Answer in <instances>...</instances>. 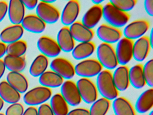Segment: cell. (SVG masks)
<instances>
[{
  "label": "cell",
  "mask_w": 153,
  "mask_h": 115,
  "mask_svg": "<svg viewBox=\"0 0 153 115\" xmlns=\"http://www.w3.org/2000/svg\"><path fill=\"white\" fill-rule=\"evenodd\" d=\"M103 67L94 59H85L78 63L75 66L76 74L81 78H89L98 75Z\"/></svg>",
  "instance_id": "cell-5"
},
{
  "label": "cell",
  "mask_w": 153,
  "mask_h": 115,
  "mask_svg": "<svg viewBox=\"0 0 153 115\" xmlns=\"http://www.w3.org/2000/svg\"><path fill=\"white\" fill-rule=\"evenodd\" d=\"M80 10L79 1L76 0L69 1L64 6L61 14V22L68 27L76 21Z\"/></svg>",
  "instance_id": "cell-14"
},
{
  "label": "cell",
  "mask_w": 153,
  "mask_h": 115,
  "mask_svg": "<svg viewBox=\"0 0 153 115\" xmlns=\"http://www.w3.org/2000/svg\"><path fill=\"white\" fill-rule=\"evenodd\" d=\"M97 35L103 43L112 44L118 42L122 37V32L118 28L102 24L97 30Z\"/></svg>",
  "instance_id": "cell-12"
},
{
  "label": "cell",
  "mask_w": 153,
  "mask_h": 115,
  "mask_svg": "<svg viewBox=\"0 0 153 115\" xmlns=\"http://www.w3.org/2000/svg\"><path fill=\"white\" fill-rule=\"evenodd\" d=\"M6 68L10 72H21L26 66V61L24 56L18 57L7 55L4 58Z\"/></svg>",
  "instance_id": "cell-30"
},
{
  "label": "cell",
  "mask_w": 153,
  "mask_h": 115,
  "mask_svg": "<svg viewBox=\"0 0 153 115\" xmlns=\"http://www.w3.org/2000/svg\"><path fill=\"white\" fill-rule=\"evenodd\" d=\"M97 60L106 70L115 69L119 65L115 49L111 44L102 43L97 49Z\"/></svg>",
  "instance_id": "cell-3"
},
{
  "label": "cell",
  "mask_w": 153,
  "mask_h": 115,
  "mask_svg": "<svg viewBox=\"0 0 153 115\" xmlns=\"http://www.w3.org/2000/svg\"><path fill=\"white\" fill-rule=\"evenodd\" d=\"M76 84L84 102L92 104L97 99L98 92L96 85L89 78H81Z\"/></svg>",
  "instance_id": "cell-6"
},
{
  "label": "cell",
  "mask_w": 153,
  "mask_h": 115,
  "mask_svg": "<svg viewBox=\"0 0 153 115\" xmlns=\"http://www.w3.org/2000/svg\"><path fill=\"white\" fill-rule=\"evenodd\" d=\"M143 66L141 64H137L129 70L130 84L135 89H141L146 84L143 74Z\"/></svg>",
  "instance_id": "cell-29"
},
{
  "label": "cell",
  "mask_w": 153,
  "mask_h": 115,
  "mask_svg": "<svg viewBox=\"0 0 153 115\" xmlns=\"http://www.w3.org/2000/svg\"><path fill=\"white\" fill-rule=\"evenodd\" d=\"M6 66L4 61L2 59H0V79L3 76L6 70Z\"/></svg>",
  "instance_id": "cell-45"
},
{
  "label": "cell",
  "mask_w": 153,
  "mask_h": 115,
  "mask_svg": "<svg viewBox=\"0 0 153 115\" xmlns=\"http://www.w3.org/2000/svg\"><path fill=\"white\" fill-rule=\"evenodd\" d=\"M97 76L96 87L102 97L110 101L118 97L119 91L115 87L111 71L102 70Z\"/></svg>",
  "instance_id": "cell-1"
},
{
  "label": "cell",
  "mask_w": 153,
  "mask_h": 115,
  "mask_svg": "<svg viewBox=\"0 0 153 115\" xmlns=\"http://www.w3.org/2000/svg\"><path fill=\"white\" fill-rule=\"evenodd\" d=\"M61 94L68 105L78 106L82 100L76 84L70 80L64 81L61 88Z\"/></svg>",
  "instance_id": "cell-10"
},
{
  "label": "cell",
  "mask_w": 153,
  "mask_h": 115,
  "mask_svg": "<svg viewBox=\"0 0 153 115\" xmlns=\"http://www.w3.org/2000/svg\"><path fill=\"white\" fill-rule=\"evenodd\" d=\"M69 29L74 40L79 43L91 41L94 37L93 30L87 28L80 21L75 22Z\"/></svg>",
  "instance_id": "cell-15"
},
{
  "label": "cell",
  "mask_w": 153,
  "mask_h": 115,
  "mask_svg": "<svg viewBox=\"0 0 153 115\" xmlns=\"http://www.w3.org/2000/svg\"><path fill=\"white\" fill-rule=\"evenodd\" d=\"M111 107L110 100L102 98L97 99L92 103L89 110L90 115H106Z\"/></svg>",
  "instance_id": "cell-33"
},
{
  "label": "cell",
  "mask_w": 153,
  "mask_h": 115,
  "mask_svg": "<svg viewBox=\"0 0 153 115\" xmlns=\"http://www.w3.org/2000/svg\"><path fill=\"white\" fill-rule=\"evenodd\" d=\"M45 2L47 3L50 4H51L55 2L56 1L55 0H42Z\"/></svg>",
  "instance_id": "cell-49"
},
{
  "label": "cell",
  "mask_w": 153,
  "mask_h": 115,
  "mask_svg": "<svg viewBox=\"0 0 153 115\" xmlns=\"http://www.w3.org/2000/svg\"><path fill=\"white\" fill-rule=\"evenodd\" d=\"M102 16V6L101 4H94L85 13L81 22L85 26L92 29L99 23Z\"/></svg>",
  "instance_id": "cell-20"
},
{
  "label": "cell",
  "mask_w": 153,
  "mask_h": 115,
  "mask_svg": "<svg viewBox=\"0 0 153 115\" xmlns=\"http://www.w3.org/2000/svg\"><path fill=\"white\" fill-rule=\"evenodd\" d=\"M23 115H38V110L35 107L30 106L25 111Z\"/></svg>",
  "instance_id": "cell-43"
},
{
  "label": "cell",
  "mask_w": 153,
  "mask_h": 115,
  "mask_svg": "<svg viewBox=\"0 0 153 115\" xmlns=\"http://www.w3.org/2000/svg\"><path fill=\"white\" fill-rule=\"evenodd\" d=\"M7 81L20 93H25L28 89V81L20 72H10L7 76Z\"/></svg>",
  "instance_id": "cell-25"
},
{
  "label": "cell",
  "mask_w": 153,
  "mask_h": 115,
  "mask_svg": "<svg viewBox=\"0 0 153 115\" xmlns=\"http://www.w3.org/2000/svg\"><path fill=\"white\" fill-rule=\"evenodd\" d=\"M143 74L146 84L150 88L153 86V60L150 59L143 66Z\"/></svg>",
  "instance_id": "cell-36"
},
{
  "label": "cell",
  "mask_w": 153,
  "mask_h": 115,
  "mask_svg": "<svg viewBox=\"0 0 153 115\" xmlns=\"http://www.w3.org/2000/svg\"><path fill=\"white\" fill-rule=\"evenodd\" d=\"M145 10L149 16H153V0H146L144 1Z\"/></svg>",
  "instance_id": "cell-42"
},
{
  "label": "cell",
  "mask_w": 153,
  "mask_h": 115,
  "mask_svg": "<svg viewBox=\"0 0 153 115\" xmlns=\"http://www.w3.org/2000/svg\"><path fill=\"white\" fill-rule=\"evenodd\" d=\"M25 8L28 10H33L36 8L39 1L38 0H22Z\"/></svg>",
  "instance_id": "cell-41"
},
{
  "label": "cell",
  "mask_w": 153,
  "mask_h": 115,
  "mask_svg": "<svg viewBox=\"0 0 153 115\" xmlns=\"http://www.w3.org/2000/svg\"><path fill=\"white\" fill-rule=\"evenodd\" d=\"M104 1L103 0H92V2L96 5H99L101 4Z\"/></svg>",
  "instance_id": "cell-47"
},
{
  "label": "cell",
  "mask_w": 153,
  "mask_h": 115,
  "mask_svg": "<svg viewBox=\"0 0 153 115\" xmlns=\"http://www.w3.org/2000/svg\"><path fill=\"white\" fill-rule=\"evenodd\" d=\"M24 111V106L21 103L16 102L8 107L5 115H23Z\"/></svg>",
  "instance_id": "cell-37"
},
{
  "label": "cell",
  "mask_w": 153,
  "mask_h": 115,
  "mask_svg": "<svg viewBox=\"0 0 153 115\" xmlns=\"http://www.w3.org/2000/svg\"><path fill=\"white\" fill-rule=\"evenodd\" d=\"M51 106L54 115H68V104L61 93H57L51 98Z\"/></svg>",
  "instance_id": "cell-32"
},
{
  "label": "cell",
  "mask_w": 153,
  "mask_h": 115,
  "mask_svg": "<svg viewBox=\"0 0 153 115\" xmlns=\"http://www.w3.org/2000/svg\"><path fill=\"white\" fill-rule=\"evenodd\" d=\"M8 4L5 1H0V22L5 18L8 12Z\"/></svg>",
  "instance_id": "cell-39"
},
{
  "label": "cell",
  "mask_w": 153,
  "mask_h": 115,
  "mask_svg": "<svg viewBox=\"0 0 153 115\" xmlns=\"http://www.w3.org/2000/svg\"><path fill=\"white\" fill-rule=\"evenodd\" d=\"M153 107V89L150 88L143 92L138 98L135 109L138 113H145Z\"/></svg>",
  "instance_id": "cell-24"
},
{
  "label": "cell",
  "mask_w": 153,
  "mask_h": 115,
  "mask_svg": "<svg viewBox=\"0 0 153 115\" xmlns=\"http://www.w3.org/2000/svg\"><path fill=\"white\" fill-rule=\"evenodd\" d=\"M50 67L52 71L67 80H70L76 75L75 66L73 64L63 58H56L53 59L51 62Z\"/></svg>",
  "instance_id": "cell-9"
},
{
  "label": "cell",
  "mask_w": 153,
  "mask_h": 115,
  "mask_svg": "<svg viewBox=\"0 0 153 115\" xmlns=\"http://www.w3.org/2000/svg\"><path fill=\"white\" fill-rule=\"evenodd\" d=\"M68 115H90L89 110L84 108H76L69 111Z\"/></svg>",
  "instance_id": "cell-40"
},
{
  "label": "cell",
  "mask_w": 153,
  "mask_h": 115,
  "mask_svg": "<svg viewBox=\"0 0 153 115\" xmlns=\"http://www.w3.org/2000/svg\"><path fill=\"white\" fill-rule=\"evenodd\" d=\"M0 98L4 102L13 104L18 102L21 99V94L7 81L0 83Z\"/></svg>",
  "instance_id": "cell-23"
},
{
  "label": "cell",
  "mask_w": 153,
  "mask_h": 115,
  "mask_svg": "<svg viewBox=\"0 0 153 115\" xmlns=\"http://www.w3.org/2000/svg\"></svg>",
  "instance_id": "cell-52"
},
{
  "label": "cell",
  "mask_w": 153,
  "mask_h": 115,
  "mask_svg": "<svg viewBox=\"0 0 153 115\" xmlns=\"http://www.w3.org/2000/svg\"><path fill=\"white\" fill-rule=\"evenodd\" d=\"M109 2L120 10L128 13L134 8L137 1L136 0H111Z\"/></svg>",
  "instance_id": "cell-35"
},
{
  "label": "cell",
  "mask_w": 153,
  "mask_h": 115,
  "mask_svg": "<svg viewBox=\"0 0 153 115\" xmlns=\"http://www.w3.org/2000/svg\"><path fill=\"white\" fill-rule=\"evenodd\" d=\"M112 107L114 115H136L135 109L124 97H118L114 99Z\"/></svg>",
  "instance_id": "cell-28"
},
{
  "label": "cell",
  "mask_w": 153,
  "mask_h": 115,
  "mask_svg": "<svg viewBox=\"0 0 153 115\" xmlns=\"http://www.w3.org/2000/svg\"><path fill=\"white\" fill-rule=\"evenodd\" d=\"M8 13L13 24H21L25 16V7L22 1L10 0L8 4Z\"/></svg>",
  "instance_id": "cell-16"
},
{
  "label": "cell",
  "mask_w": 153,
  "mask_h": 115,
  "mask_svg": "<svg viewBox=\"0 0 153 115\" xmlns=\"http://www.w3.org/2000/svg\"><path fill=\"white\" fill-rule=\"evenodd\" d=\"M52 92L50 88L38 86L31 89L26 93L24 101L27 105L30 106L42 105L52 97Z\"/></svg>",
  "instance_id": "cell-4"
},
{
  "label": "cell",
  "mask_w": 153,
  "mask_h": 115,
  "mask_svg": "<svg viewBox=\"0 0 153 115\" xmlns=\"http://www.w3.org/2000/svg\"><path fill=\"white\" fill-rule=\"evenodd\" d=\"M21 24H13L4 28L0 34V39L5 44H10L20 40L24 33Z\"/></svg>",
  "instance_id": "cell-19"
},
{
  "label": "cell",
  "mask_w": 153,
  "mask_h": 115,
  "mask_svg": "<svg viewBox=\"0 0 153 115\" xmlns=\"http://www.w3.org/2000/svg\"><path fill=\"white\" fill-rule=\"evenodd\" d=\"M150 27V24L145 19L133 21L125 27L123 30L125 37L133 40L144 36Z\"/></svg>",
  "instance_id": "cell-11"
},
{
  "label": "cell",
  "mask_w": 153,
  "mask_h": 115,
  "mask_svg": "<svg viewBox=\"0 0 153 115\" xmlns=\"http://www.w3.org/2000/svg\"><path fill=\"white\" fill-rule=\"evenodd\" d=\"M39 81L42 86L47 88H55L61 86L64 79L53 71H46L39 76Z\"/></svg>",
  "instance_id": "cell-27"
},
{
  "label": "cell",
  "mask_w": 153,
  "mask_h": 115,
  "mask_svg": "<svg viewBox=\"0 0 153 115\" xmlns=\"http://www.w3.org/2000/svg\"><path fill=\"white\" fill-rule=\"evenodd\" d=\"M37 46L42 55L47 58L57 57L62 51L57 41L47 36L41 37L37 41Z\"/></svg>",
  "instance_id": "cell-13"
},
{
  "label": "cell",
  "mask_w": 153,
  "mask_h": 115,
  "mask_svg": "<svg viewBox=\"0 0 153 115\" xmlns=\"http://www.w3.org/2000/svg\"><path fill=\"white\" fill-rule=\"evenodd\" d=\"M151 48L148 37L143 36L138 39L133 44V58L138 62L144 61L148 56Z\"/></svg>",
  "instance_id": "cell-17"
},
{
  "label": "cell",
  "mask_w": 153,
  "mask_h": 115,
  "mask_svg": "<svg viewBox=\"0 0 153 115\" xmlns=\"http://www.w3.org/2000/svg\"><path fill=\"white\" fill-rule=\"evenodd\" d=\"M4 105V102L1 98H0V111H1V110L3 108Z\"/></svg>",
  "instance_id": "cell-48"
},
{
  "label": "cell",
  "mask_w": 153,
  "mask_h": 115,
  "mask_svg": "<svg viewBox=\"0 0 153 115\" xmlns=\"http://www.w3.org/2000/svg\"><path fill=\"white\" fill-rule=\"evenodd\" d=\"M149 42H150V45H151V47H153V29L151 30L150 31V34L149 35Z\"/></svg>",
  "instance_id": "cell-46"
},
{
  "label": "cell",
  "mask_w": 153,
  "mask_h": 115,
  "mask_svg": "<svg viewBox=\"0 0 153 115\" xmlns=\"http://www.w3.org/2000/svg\"><path fill=\"white\" fill-rule=\"evenodd\" d=\"M57 41L62 51L66 53L72 52L75 47L74 40L69 27L64 26L60 29L57 37Z\"/></svg>",
  "instance_id": "cell-21"
},
{
  "label": "cell",
  "mask_w": 153,
  "mask_h": 115,
  "mask_svg": "<svg viewBox=\"0 0 153 115\" xmlns=\"http://www.w3.org/2000/svg\"><path fill=\"white\" fill-rule=\"evenodd\" d=\"M0 115H5V114H3V113H0Z\"/></svg>",
  "instance_id": "cell-51"
},
{
  "label": "cell",
  "mask_w": 153,
  "mask_h": 115,
  "mask_svg": "<svg viewBox=\"0 0 153 115\" xmlns=\"http://www.w3.org/2000/svg\"><path fill=\"white\" fill-rule=\"evenodd\" d=\"M109 25L116 28H121L127 24L130 16L116 8L108 2L103 7V16Z\"/></svg>",
  "instance_id": "cell-2"
},
{
  "label": "cell",
  "mask_w": 153,
  "mask_h": 115,
  "mask_svg": "<svg viewBox=\"0 0 153 115\" xmlns=\"http://www.w3.org/2000/svg\"><path fill=\"white\" fill-rule=\"evenodd\" d=\"M7 46L2 42H0V59L7 54Z\"/></svg>",
  "instance_id": "cell-44"
},
{
  "label": "cell",
  "mask_w": 153,
  "mask_h": 115,
  "mask_svg": "<svg viewBox=\"0 0 153 115\" xmlns=\"http://www.w3.org/2000/svg\"><path fill=\"white\" fill-rule=\"evenodd\" d=\"M129 69L127 66L120 65L116 67L112 74L114 82L119 91H124L129 86Z\"/></svg>",
  "instance_id": "cell-18"
},
{
  "label": "cell",
  "mask_w": 153,
  "mask_h": 115,
  "mask_svg": "<svg viewBox=\"0 0 153 115\" xmlns=\"http://www.w3.org/2000/svg\"><path fill=\"white\" fill-rule=\"evenodd\" d=\"M38 115H54L50 105L43 103L38 108Z\"/></svg>",
  "instance_id": "cell-38"
},
{
  "label": "cell",
  "mask_w": 153,
  "mask_h": 115,
  "mask_svg": "<svg viewBox=\"0 0 153 115\" xmlns=\"http://www.w3.org/2000/svg\"><path fill=\"white\" fill-rule=\"evenodd\" d=\"M149 115H153V111H151Z\"/></svg>",
  "instance_id": "cell-50"
},
{
  "label": "cell",
  "mask_w": 153,
  "mask_h": 115,
  "mask_svg": "<svg viewBox=\"0 0 153 115\" xmlns=\"http://www.w3.org/2000/svg\"><path fill=\"white\" fill-rule=\"evenodd\" d=\"M21 25L24 30L37 34L43 32L46 27V23L35 14H29L25 16Z\"/></svg>",
  "instance_id": "cell-22"
},
{
  "label": "cell",
  "mask_w": 153,
  "mask_h": 115,
  "mask_svg": "<svg viewBox=\"0 0 153 115\" xmlns=\"http://www.w3.org/2000/svg\"><path fill=\"white\" fill-rule=\"evenodd\" d=\"M49 66L48 58L42 54L38 55L31 64L29 73L33 77H39L46 71Z\"/></svg>",
  "instance_id": "cell-31"
},
{
  "label": "cell",
  "mask_w": 153,
  "mask_h": 115,
  "mask_svg": "<svg viewBox=\"0 0 153 115\" xmlns=\"http://www.w3.org/2000/svg\"><path fill=\"white\" fill-rule=\"evenodd\" d=\"M36 15L46 24L56 23L61 16L59 11L57 8L43 1L38 3L36 7Z\"/></svg>",
  "instance_id": "cell-8"
},
{
  "label": "cell",
  "mask_w": 153,
  "mask_h": 115,
  "mask_svg": "<svg viewBox=\"0 0 153 115\" xmlns=\"http://www.w3.org/2000/svg\"><path fill=\"white\" fill-rule=\"evenodd\" d=\"M95 49V45L92 41L81 42L75 46L72 51V55L76 60H84L92 55Z\"/></svg>",
  "instance_id": "cell-26"
},
{
  "label": "cell",
  "mask_w": 153,
  "mask_h": 115,
  "mask_svg": "<svg viewBox=\"0 0 153 115\" xmlns=\"http://www.w3.org/2000/svg\"><path fill=\"white\" fill-rule=\"evenodd\" d=\"M27 48L26 42L20 40L8 44L7 46V55L14 56H23L26 52Z\"/></svg>",
  "instance_id": "cell-34"
},
{
  "label": "cell",
  "mask_w": 153,
  "mask_h": 115,
  "mask_svg": "<svg viewBox=\"0 0 153 115\" xmlns=\"http://www.w3.org/2000/svg\"><path fill=\"white\" fill-rule=\"evenodd\" d=\"M133 40L127 38H122L116 46L115 53L119 64L126 65L133 58Z\"/></svg>",
  "instance_id": "cell-7"
}]
</instances>
